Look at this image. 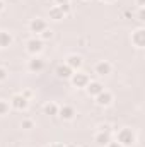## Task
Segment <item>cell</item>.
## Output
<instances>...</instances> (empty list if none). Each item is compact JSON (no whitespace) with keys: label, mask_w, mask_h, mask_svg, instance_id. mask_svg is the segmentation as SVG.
Wrapping results in <instances>:
<instances>
[{"label":"cell","mask_w":145,"mask_h":147,"mask_svg":"<svg viewBox=\"0 0 145 147\" xmlns=\"http://www.w3.org/2000/svg\"><path fill=\"white\" fill-rule=\"evenodd\" d=\"M116 142L121 147H133L137 144V134L132 128L123 127L116 132Z\"/></svg>","instance_id":"obj_1"},{"label":"cell","mask_w":145,"mask_h":147,"mask_svg":"<svg viewBox=\"0 0 145 147\" xmlns=\"http://www.w3.org/2000/svg\"><path fill=\"white\" fill-rule=\"evenodd\" d=\"M68 80L72 82V86L75 87V89H85V87H87V84L91 82V77H89V74H87V72L77 70V72L72 74V77H70Z\"/></svg>","instance_id":"obj_2"},{"label":"cell","mask_w":145,"mask_h":147,"mask_svg":"<svg viewBox=\"0 0 145 147\" xmlns=\"http://www.w3.org/2000/svg\"><path fill=\"white\" fill-rule=\"evenodd\" d=\"M43 50H44V41H41L38 36H33L26 41V51L29 55H33V57L34 55H39Z\"/></svg>","instance_id":"obj_3"},{"label":"cell","mask_w":145,"mask_h":147,"mask_svg":"<svg viewBox=\"0 0 145 147\" xmlns=\"http://www.w3.org/2000/svg\"><path fill=\"white\" fill-rule=\"evenodd\" d=\"M9 105H10V108H12V110H15V111H26L28 108H29V101H28L21 92L14 94V96L10 98Z\"/></svg>","instance_id":"obj_4"},{"label":"cell","mask_w":145,"mask_h":147,"mask_svg":"<svg viewBox=\"0 0 145 147\" xmlns=\"http://www.w3.org/2000/svg\"><path fill=\"white\" fill-rule=\"evenodd\" d=\"M94 99H96V105H97V106H101V108H108V106L113 105V101H114V94H113L111 91H108V89H103Z\"/></svg>","instance_id":"obj_5"},{"label":"cell","mask_w":145,"mask_h":147,"mask_svg":"<svg viewBox=\"0 0 145 147\" xmlns=\"http://www.w3.org/2000/svg\"><path fill=\"white\" fill-rule=\"evenodd\" d=\"M130 41H132V45H133L135 48H138V50H142V48L145 46V29L142 28V26L132 31Z\"/></svg>","instance_id":"obj_6"},{"label":"cell","mask_w":145,"mask_h":147,"mask_svg":"<svg viewBox=\"0 0 145 147\" xmlns=\"http://www.w3.org/2000/svg\"><path fill=\"white\" fill-rule=\"evenodd\" d=\"M44 67H46V62H44V58H41L39 55H34V57H31V60L28 62V70L33 74H39L44 70Z\"/></svg>","instance_id":"obj_7"},{"label":"cell","mask_w":145,"mask_h":147,"mask_svg":"<svg viewBox=\"0 0 145 147\" xmlns=\"http://www.w3.org/2000/svg\"><path fill=\"white\" fill-rule=\"evenodd\" d=\"M75 115H77V111L73 108L72 105H62L60 108H58V118L60 120H63V121H72L73 118H75Z\"/></svg>","instance_id":"obj_8"},{"label":"cell","mask_w":145,"mask_h":147,"mask_svg":"<svg viewBox=\"0 0 145 147\" xmlns=\"http://www.w3.org/2000/svg\"><path fill=\"white\" fill-rule=\"evenodd\" d=\"M46 28H48V22H46V19H43V17H34V19L29 21V31L34 33V34H38V36H39Z\"/></svg>","instance_id":"obj_9"},{"label":"cell","mask_w":145,"mask_h":147,"mask_svg":"<svg viewBox=\"0 0 145 147\" xmlns=\"http://www.w3.org/2000/svg\"><path fill=\"white\" fill-rule=\"evenodd\" d=\"M94 74L99 75V77H108L109 74H113V65H111V62H108V60L97 62V63L94 65Z\"/></svg>","instance_id":"obj_10"},{"label":"cell","mask_w":145,"mask_h":147,"mask_svg":"<svg viewBox=\"0 0 145 147\" xmlns=\"http://www.w3.org/2000/svg\"><path fill=\"white\" fill-rule=\"evenodd\" d=\"M65 63L72 69L73 72H77V70L82 69V65H84V58H82L80 55H77V53H70V55L65 58Z\"/></svg>","instance_id":"obj_11"},{"label":"cell","mask_w":145,"mask_h":147,"mask_svg":"<svg viewBox=\"0 0 145 147\" xmlns=\"http://www.w3.org/2000/svg\"><path fill=\"white\" fill-rule=\"evenodd\" d=\"M94 142L97 147H106L111 142V134L109 132H103V130H97L94 134Z\"/></svg>","instance_id":"obj_12"},{"label":"cell","mask_w":145,"mask_h":147,"mask_svg":"<svg viewBox=\"0 0 145 147\" xmlns=\"http://www.w3.org/2000/svg\"><path fill=\"white\" fill-rule=\"evenodd\" d=\"M103 89H104V84L99 82V80H91V82L87 84V87H85V91H87V94H89L91 98H96Z\"/></svg>","instance_id":"obj_13"},{"label":"cell","mask_w":145,"mask_h":147,"mask_svg":"<svg viewBox=\"0 0 145 147\" xmlns=\"http://www.w3.org/2000/svg\"><path fill=\"white\" fill-rule=\"evenodd\" d=\"M48 17H50V21H53V22H60V21L65 19V14L62 12V9H60L58 5H53V7H50V10H48Z\"/></svg>","instance_id":"obj_14"},{"label":"cell","mask_w":145,"mask_h":147,"mask_svg":"<svg viewBox=\"0 0 145 147\" xmlns=\"http://www.w3.org/2000/svg\"><path fill=\"white\" fill-rule=\"evenodd\" d=\"M55 74H56L58 79H70L72 74H73V70L67 65V63H60V65L55 69Z\"/></svg>","instance_id":"obj_15"},{"label":"cell","mask_w":145,"mask_h":147,"mask_svg":"<svg viewBox=\"0 0 145 147\" xmlns=\"http://www.w3.org/2000/svg\"><path fill=\"white\" fill-rule=\"evenodd\" d=\"M12 43H14L12 33L2 29V31H0V48H2V50H3V48H9V46H12Z\"/></svg>","instance_id":"obj_16"},{"label":"cell","mask_w":145,"mask_h":147,"mask_svg":"<svg viewBox=\"0 0 145 147\" xmlns=\"http://www.w3.org/2000/svg\"><path fill=\"white\" fill-rule=\"evenodd\" d=\"M58 105L55 103V101H48V103H44L43 105V113L46 115V116H56L58 115Z\"/></svg>","instance_id":"obj_17"},{"label":"cell","mask_w":145,"mask_h":147,"mask_svg":"<svg viewBox=\"0 0 145 147\" xmlns=\"http://www.w3.org/2000/svg\"><path fill=\"white\" fill-rule=\"evenodd\" d=\"M34 125H36V123H34L33 118H22V120H21V128H22V130H33Z\"/></svg>","instance_id":"obj_18"},{"label":"cell","mask_w":145,"mask_h":147,"mask_svg":"<svg viewBox=\"0 0 145 147\" xmlns=\"http://www.w3.org/2000/svg\"><path fill=\"white\" fill-rule=\"evenodd\" d=\"M55 36V33H53V29H50V28H46V29H44V31H43V33H41V34H39V39H41V41H50V39H51V38Z\"/></svg>","instance_id":"obj_19"},{"label":"cell","mask_w":145,"mask_h":147,"mask_svg":"<svg viewBox=\"0 0 145 147\" xmlns=\"http://www.w3.org/2000/svg\"><path fill=\"white\" fill-rule=\"evenodd\" d=\"M10 110V105L7 103V101H3V99H0V116H5L7 113Z\"/></svg>","instance_id":"obj_20"},{"label":"cell","mask_w":145,"mask_h":147,"mask_svg":"<svg viewBox=\"0 0 145 147\" xmlns=\"http://www.w3.org/2000/svg\"><path fill=\"white\" fill-rule=\"evenodd\" d=\"M28 101H31L33 98H34V92H33V89H22V92H21Z\"/></svg>","instance_id":"obj_21"},{"label":"cell","mask_w":145,"mask_h":147,"mask_svg":"<svg viewBox=\"0 0 145 147\" xmlns=\"http://www.w3.org/2000/svg\"><path fill=\"white\" fill-rule=\"evenodd\" d=\"M7 77H9V70H7L5 67H2V65H0V82H5V80H7Z\"/></svg>","instance_id":"obj_22"},{"label":"cell","mask_w":145,"mask_h":147,"mask_svg":"<svg viewBox=\"0 0 145 147\" xmlns=\"http://www.w3.org/2000/svg\"><path fill=\"white\" fill-rule=\"evenodd\" d=\"M58 7H60V9H62V12H63V14H65V16H67V14H70V12H72V5H70V3H63V5H58Z\"/></svg>","instance_id":"obj_23"},{"label":"cell","mask_w":145,"mask_h":147,"mask_svg":"<svg viewBox=\"0 0 145 147\" xmlns=\"http://www.w3.org/2000/svg\"><path fill=\"white\" fill-rule=\"evenodd\" d=\"M97 128L103 130V132H109V134H111V125H109V123H101Z\"/></svg>","instance_id":"obj_24"},{"label":"cell","mask_w":145,"mask_h":147,"mask_svg":"<svg viewBox=\"0 0 145 147\" xmlns=\"http://www.w3.org/2000/svg\"><path fill=\"white\" fill-rule=\"evenodd\" d=\"M137 17H138V21H140V22H144V21H145V10H144V9H138Z\"/></svg>","instance_id":"obj_25"},{"label":"cell","mask_w":145,"mask_h":147,"mask_svg":"<svg viewBox=\"0 0 145 147\" xmlns=\"http://www.w3.org/2000/svg\"><path fill=\"white\" fill-rule=\"evenodd\" d=\"M135 2H137V7L138 9H144L145 7V0H135Z\"/></svg>","instance_id":"obj_26"},{"label":"cell","mask_w":145,"mask_h":147,"mask_svg":"<svg viewBox=\"0 0 145 147\" xmlns=\"http://www.w3.org/2000/svg\"><path fill=\"white\" fill-rule=\"evenodd\" d=\"M106 147H121V146H119V144H118L116 140H111V142H109V144H108Z\"/></svg>","instance_id":"obj_27"},{"label":"cell","mask_w":145,"mask_h":147,"mask_svg":"<svg viewBox=\"0 0 145 147\" xmlns=\"http://www.w3.org/2000/svg\"><path fill=\"white\" fill-rule=\"evenodd\" d=\"M56 5H63V3H70V0H55Z\"/></svg>","instance_id":"obj_28"},{"label":"cell","mask_w":145,"mask_h":147,"mask_svg":"<svg viewBox=\"0 0 145 147\" xmlns=\"http://www.w3.org/2000/svg\"><path fill=\"white\" fill-rule=\"evenodd\" d=\"M3 9H5V3H3V0H0V12H2Z\"/></svg>","instance_id":"obj_29"},{"label":"cell","mask_w":145,"mask_h":147,"mask_svg":"<svg viewBox=\"0 0 145 147\" xmlns=\"http://www.w3.org/2000/svg\"><path fill=\"white\" fill-rule=\"evenodd\" d=\"M101 2H104V3H114L116 0H101Z\"/></svg>","instance_id":"obj_30"},{"label":"cell","mask_w":145,"mask_h":147,"mask_svg":"<svg viewBox=\"0 0 145 147\" xmlns=\"http://www.w3.org/2000/svg\"><path fill=\"white\" fill-rule=\"evenodd\" d=\"M56 144V147H65V144H60V142H55Z\"/></svg>","instance_id":"obj_31"},{"label":"cell","mask_w":145,"mask_h":147,"mask_svg":"<svg viewBox=\"0 0 145 147\" xmlns=\"http://www.w3.org/2000/svg\"><path fill=\"white\" fill-rule=\"evenodd\" d=\"M65 147H77L75 144H65Z\"/></svg>","instance_id":"obj_32"},{"label":"cell","mask_w":145,"mask_h":147,"mask_svg":"<svg viewBox=\"0 0 145 147\" xmlns=\"http://www.w3.org/2000/svg\"><path fill=\"white\" fill-rule=\"evenodd\" d=\"M44 147H56V144H48V146H44Z\"/></svg>","instance_id":"obj_33"},{"label":"cell","mask_w":145,"mask_h":147,"mask_svg":"<svg viewBox=\"0 0 145 147\" xmlns=\"http://www.w3.org/2000/svg\"><path fill=\"white\" fill-rule=\"evenodd\" d=\"M82 147H89V146H82Z\"/></svg>","instance_id":"obj_34"}]
</instances>
